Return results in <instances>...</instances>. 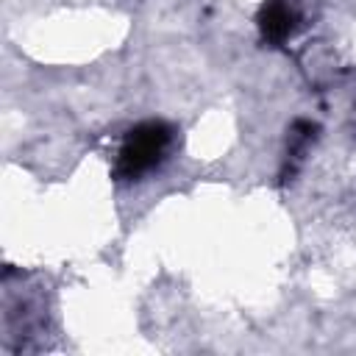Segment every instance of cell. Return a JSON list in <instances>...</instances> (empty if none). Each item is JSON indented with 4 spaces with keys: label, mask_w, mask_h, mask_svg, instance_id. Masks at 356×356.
Returning <instances> with one entry per match:
<instances>
[{
    "label": "cell",
    "mask_w": 356,
    "mask_h": 356,
    "mask_svg": "<svg viewBox=\"0 0 356 356\" xmlns=\"http://www.w3.org/2000/svg\"><path fill=\"white\" fill-rule=\"evenodd\" d=\"M178 142V128L167 120L150 117L142 122H134L125 128L114 161H111V175L117 184H139L159 172L167 159L172 156Z\"/></svg>",
    "instance_id": "6da1fadb"
},
{
    "label": "cell",
    "mask_w": 356,
    "mask_h": 356,
    "mask_svg": "<svg viewBox=\"0 0 356 356\" xmlns=\"http://www.w3.org/2000/svg\"><path fill=\"white\" fill-rule=\"evenodd\" d=\"M259 39L270 47L286 44L303 28V8L300 0H261L256 11Z\"/></svg>",
    "instance_id": "7a4b0ae2"
}]
</instances>
